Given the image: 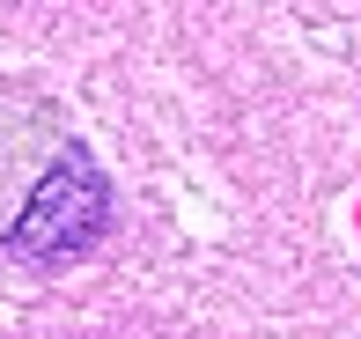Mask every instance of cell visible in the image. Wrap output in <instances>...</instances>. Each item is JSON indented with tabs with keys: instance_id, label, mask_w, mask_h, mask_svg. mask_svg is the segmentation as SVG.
Wrapping results in <instances>:
<instances>
[{
	"instance_id": "2",
	"label": "cell",
	"mask_w": 361,
	"mask_h": 339,
	"mask_svg": "<svg viewBox=\"0 0 361 339\" xmlns=\"http://www.w3.org/2000/svg\"><path fill=\"white\" fill-rule=\"evenodd\" d=\"M0 155H8V133H0Z\"/></svg>"
},
{
	"instance_id": "1",
	"label": "cell",
	"mask_w": 361,
	"mask_h": 339,
	"mask_svg": "<svg viewBox=\"0 0 361 339\" xmlns=\"http://www.w3.org/2000/svg\"><path fill=\"white\" fill-rule=\"evenodd\" d=\"M104 229H111V185L81 148H67L30 177L23 207L8 214V251L30 266H67L104 244Z\"/></svg>"
}]
</instances>
